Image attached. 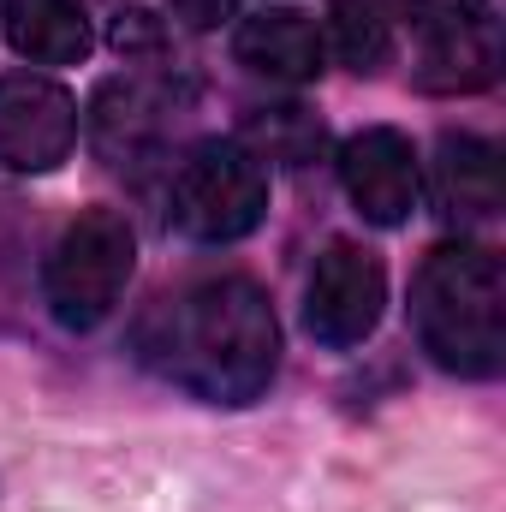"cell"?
Listing matches in <instances>:
<instances>
[{"label":"cell","instance_id":"277c9868","mask_svg":"<svg viewBox=\"0 0 506 512\" xmlns=\"http://www.w3.org/2000/svg\"><path fill=\"white\" fill-rule=\"evenodd\" d=\"M268 215V167L239 137L197 143L173 173V227L197 245H233Z\"/></svg>","mask_w":506,"mask_h":512},{"label":"cell","instance_id":"5b68a950","mask_svg":"<svg viewBox=\"0 0 506 512\" xmlns=\"http://www.w3.org/2000/svg\"><path fill=\"white\" fill-rule=\"evenodd\" d=\"M417 42V90L429 96H477L501 72V30L489 0H405Z\"/></svg>","mask_w":506,"mask_h":512},{"label":"cell","instance_id":"9a60e30c","mask_svg":"<svg viewBox=\"0 0 506 512\" xmlns=\"http://www.w3.org/2000/svg\"><path fill=\"white\" fill-rule=\"evenodd\" d=\"M167 12L185 24V30H215L239 12V0H167Z\"/></svg>","mask_w":506,"mask_h":512},{"label":"cell","instance_id":"52a82bcc","mask_svg":"<svg viewBox=\"0 0 506 512\" xmlns=\"http://www.w3.org/2000/svg\"><path fill=\"white\" fill-rule=\"evenodd\" d=\"M381 310H387V274L370 251L358 245H328L316 256V274H310V292H304V322L322 346L346 352V346H364L376 334Z\"/></svg>","mask_w":506,"mask_h":512},{"label":"cell","instance_id":"6da1fadb","mask_svg":"<svg viewBox=\"0 0 506 512\" xmlns=\"http://www.w3.org/2000/svg\"><path fill=\"white\" fill-rule=\"evenodd\" d=\"M143 358L209 405H251L280 370V322L245 274H215L167 298L143 328Z\"/></svg>","mask_w":506,"mask_h":512},{"label":"cell","instance_id":"5bb4252c","mask_svg":"<svg viewBox=\"0 0 506 512\" xmlns=\"http://www.w3.org/2000/svg\"><path fill=\"white\" fill-rule=\"evenodd\" d=\"M251 149L256 161H286V167H304L316 149H322V120L310 108H256L251 114Z\"/></svg>","mask_w":506,"mask_h":512},{"label":"cell","instance_id":"7a4b0ae2","mask_svg":"<svg viewBox=\"0 0 506 512\" xmlns=\"http://www.w3.org/2000/svg\"><path fill=\"white\" fill-rule=\"evenodd\" d=\"M411 328L453 376H501L506 364V268L489 245H441L411 280Z\"/></svg>","mask_w":506,"mask_h":512},{"label":"cell","instance_id":"ba28073f","mask_svg":"<svg viewBox=\"0 0 506 512\" xmlns=\"http://www.w3.org/2000/svg\"><path fill=\"white\" fill-rule=\"evenodd\" d=\"M185 108V90H173V78H149V72H126L108 78L90 102V137L108 161L137 167L149 155H161V143L173 137V120Z\"/></svg>","mask_w":506,"mask_h":512},{"label":"cell","instance_id":"9c48e42d","mask_svg":"<svg viewBox=\"0 0 506 512\" xmlns=\"http://www.w3.org/2000/svg\"><path fill=\"white\" fill-rule=\"evenodd\" d=\"M340 185H346L352 209L370 227H405L411 209H417V191H423L411 137L393 126H370V131H358V137H346V149H340Z\"/></svg>","mask_w":506,"mask_h":512},{"label":"cell","instance_id":"8fae6325","mask_svg":"<svg viewBox=\"0 0 506 512\" xmlns=\"http://www.w3.org/2000/svg\"><path fill=\"white\" fill-rule=\"evenodd\" d=\"M233 54H239V66H251L256 78H274V84H310V78H322V30L304 18V12H292V6H262L251 12L245 24H239V36H233Z\"/></svg>","mask_w":506,"mask_h":512},{"label":"cell","instance_id":"3957f363","mask_svg":"<svg viewBox=\"0 0 506 512\" xmlns=\"http://www.w3.org/2000/svg\"><path fill=\"white\" fill-rule=\"evenodd\" d=\"M137 268V233L120 209H84L78 221H66V233L54 239L48 268H42V292L60 328H102L131 286Z\"/></svg>","mask_w":506,"mask_h":512},{"label":"cell","instance_id":"30bf717a","mask_svg":"<svg viewBox=\"0 0 506 512\" xmlns=\"http://www.w3.org/2000/svg\"><path fill=\"white\" fill-rule=\"evenodd\" d=\"M429 191H435L441 221H453V227L489 221L501 209V155H495V143L489 137H471V131H447L435 143Z\"/></svg>","mask_w":506,"mask_h":512},{"label":"cell","instance_id":"2e32d148","mask_svg":"<svg viewBox=\"0 0 506 512\" xmlns=\"http://www.w3.org/2000/svg\"><path fill=\"white\" fill-rule=\"evenodd\" d=\"M114 48H120V54H149V48H161V30L149 24V12H120Z\"/></svg>","mask_w":506,"mask_h":512},{"label":"cell","instance_id":"7c38bea8","mask_svg":"<svg viewBox=\"0 0 506 512\" xmlns=\"http://www.w3.org/2000/svg\"><path fill=\"white\" fill-rule=\"evenodd\" d=\"M6 42L36 66H78L96 48L90 12L78 0H0Z\"/></svg>","mask_w":506,"mask_h":512},{"label":"cell","instance_id":"8992f818","mask_svg":"<svg viewBox=\"0 0 506 512\" xmlns=\"http://www.w3.org/2000/svg\"><path fill=\"white\" fill-rule=\"evenodd\" d=\"M78 149V102L54 78L6 72L0 78V167L54 173Z\"/></svg>","mask_w":506,"mask_h":512},{"label":"cell","instance_id":"4fadbf2b","mask_svg":"<svg viewBox=\"0 0 506 512\" xmlns=\"http://www.w3.org/2000/svg\"><path fill=\"white\" fill-rule=\"evenodd\" d=\"M334 54L370 78L393 60V12L387 0H334Z\"/></svg>","mask_w":506,"mask_h":512}]
</instances>
